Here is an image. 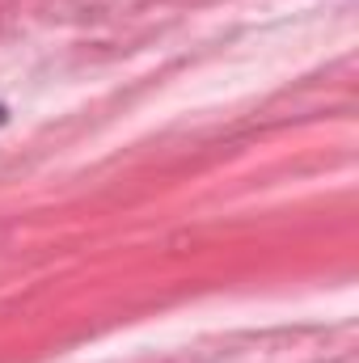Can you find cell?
Instances as JSON below:
<instances>
[{"mask_svg":"<svg viewBox=\"0 0 359 363\" xmlns=\"http://www.w3.org/2000/svg\"><path fill=\"white\" fill-rule=\"evenodd\" d=\"M4 118H9V110H4V106H0V127H4Z\"/></svg>","mask_w":359,"mask_h":363,"instance_id":"6da1fadb","label":"cell"}]
</instances>
